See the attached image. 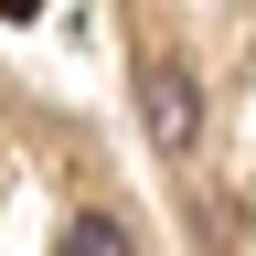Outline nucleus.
Segmentation results:
<instances>
[{
	"label": "nucleus",
	"mask_w": 256,
	"mask_h": 256,
	"mask_svg": "<svg viewBox=\"0 0 256 256\" xmlns=\"http://www.w3.org/2000/svg\"><path fill=\"white\" fill-rule=\"evenodd\" d=\"M139 118H150V150L160 160H192V139H203V86H192V64L160 54L139 75Z\"/></svg>",
	"instance_id": "obj_1"
},
{
	"label": "nucleus",
	"mask_w": 256,
	"mask_h": 256,
	"mask_svg": "<svg viewBox=\"0 0 256 256\" xmlns=\"http://www.w3.org/2000/svg\"><path fill=\"white\" fill-rule=\"evenodd\" d=\"M54 256H139V246H128V224H118V214H75Z\"/></svg>",
	"instance_id": "obj_2"
}]
</instances>
